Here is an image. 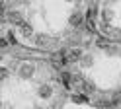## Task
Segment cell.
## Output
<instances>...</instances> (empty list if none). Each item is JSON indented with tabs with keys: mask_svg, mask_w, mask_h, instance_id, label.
I'll return each instance as SVG.
<instances>
[{
	"mask_svg": "<svg viewBox=\"0 0 121 109\" xmlns=\"http://www.w3.org/2000/svg\"><path fill=\"white\" fill-rule=\"evenodd\" d=\"M66 62H69V59H66L65 51H60V53H53V54H51V64L55 66L57 70L65 68V66H66Z\"/></svg>",
	"mask_w": 121,
	"mask_h": 109,
	"instance_id": "obj_1",
	"label": "cell"
},
{
	"mask_svg": "<svg viewBox=\"0 0 121 109\" xmlns=\"http://www.w3.org/2000/svg\"><path fill=\"white\" fill-rule=\"evenodd\" d=\"M65 54H66V59H69V62H78L84 57V51H82V47H70V49L65 51Z\"/></svg>",
	"mask_w": 121,
	"mask_h": 109,
	"instance_id": "obj_2",
	"label": "cell"
},
{
	"mask_svg": "<svg viewBox=\"0 0 121 109\" xmlns=\"http://www.w3.org/2000/svg\"><path fill=\"white\" fill-rule=\"evenodd\" d=\"M33 72H35V66L31 64V62H22L20 68H18L20 78H31V76H33Z\"/></svg>",
	"mask_w": 121,
	"mask_h": 109,
	"instance_id": "obj_3",
	"label": "cell"
},
{
	"mask_svg": "<svg viewBox=\"0 0 121 109\" xmlns=\"http://www.w3.org/2000/svg\"><path fill=\"white\" fill-rule=\"evenodd\" d=\"M37 96H39L41 99H51V97H53V86L41 84L39 88H37Z\"/></svg>",
	"mask_w": 121,
	"mask_h": 109,
	"instance_id": "obj_4",
	"label": "cell"
},
{
	"mask_svg": "<svg viewBox=\"0 0 121 109\" xmlns=\"http://www.w3.org/2000/svg\"><path fill=\"white\" fill-rule=\"evenodd\" d=\"M49 35L47 33H37V35H33V43H35V47H39V49H45V47H49Z\"/></svg>",
	"mask_w": 121,
	"mask_h": 109,
	"instance_id": "obj_5",
	"label": "cell"
},
{
	"mask_svg": "<svg viewBox=\"0 0 121 109\" xmlns=\"http://www.w3.org/2000/svg\"><path fill=\"white\" fill-rule=\"evenodd\" d=\"M6 18H8L10 23H16V25H20V23L24 21V14H22V10H10L8 14H6Z\"/></svg>",
	"mask_w": 121,
	"mask_h": 109,
	"instance_id": "obj_6",
	"label": "cell"
},
{
	"mask_svg": "<svg viewBox=\"0 0 121 109\" xmlns=\"http://www.w3.org/2000/svg\"><path fill=\"white\" fill-rule=\"evenodd\" d=\"M82 21H84V16H82V12H72L70 18H69V23L70 27H80Z\"/></svg>",
	"mask_w": 121,
	"mask_h": 109,
	"instance_id": "obj_7",
	"label": "cell"
},
{
	"mask_svg": "<svg viewBox=\"0 0 121 109\" xmlns=\"http://www.w3.org/2000/svg\"><path fill=\"white\" fill-rule=\"evenodd\" d=\"M100 18H102V21H105V23H111V20L115 18V12H113L111 8H104V10L100 12Z\"/></svg>",
	"mask_w": 121,
	"mask_h": 109,
	"instance_id": "obj_8",
	"label": "cell"
},
{
	"mask_svg": "<svg viewBox=\"0 0 121 109\" xmlns=\"http://www.w3.org/2000/svg\"><path fill=\"white\" fill-rule=\"evenodd\" d=\"M20 33H22V37H33V27L27 21H22L20 23Z\"/></svg>",
	"mask_w": 121,
	"mask_h": 109,
	"instance_id": "obj_9",
	"label": "cell"
},
{
	"mask_svg": "<svg viewBox=\"0 0 121 109\" xmlns=\"http://www.w3.org/2000/svg\"><path fill=\"white\" fill-rule=\"evenodd\" d=\"M60 80H63V84H65V88L69 90V88H70V84L74 82V76H72L70 72H63V74H60Z\"/></svg>",
	"mask_w": 121,
	"mask_h": 109,
	"instance_id": "obj_10",
	"label": "cell"
},
{
	"mask_svg": "<svg viewBox=\"0 0 121 109\" xmlns=\"http://www.w3.org/2000/svg\"><path fill=\"white\" fill-rule=\"evenodd\" d=\"M80 88H82V92H86V93H94V90H96V86L90 82V80H84L80 84Z\"/></svg>",
	"mask_w": 121,
	"mask_h": 109,
	"instance_id": "obj_11",
	"label": "cell"
},
{
	"mask_svg": "<svg viewBox=\"0 0 121 109\" xmlns=\"http://www.w3.org/2000/svg\"><path fill=\"white\" fill-rule=\"evenodd\" d=\"M72 101H76V103H86L88 96L86 93H76V96H72Z\"/></svg>",
	"mask_w": 121,
	"mask_h": 109,
	"instance_id": "obj_12",
	"label": "cell"
},
{
	"mask_svg": "<svg viewBox=\"0 0 121 109\" xmlns=\"http://www.w3.org/2000/svg\"><path fill=\"white\" fill-rule=\"evenodd\" d=\"M96 47H100V49H109V43L105 41L104 37H98L96 39Z\"/></svg>",
	"mask_w": 121,
	"mask_h": 109,
	"instance_id": "obj_13",
	"label": "cell"
},
{
	"mask_svg": "<svg viewBox=\"0 0 121 109\" xmlns=\"http://www.w3.org/2000/svg\"><path fill=\"white\" fill-rule=\"evenodd\" d=\"M98 107H115V103H113V99L109 101V99H100V101H98V103H96Z\"/></svg>",
	"mask_w": 121,
	"mask_h": 109,
	"instance_id": "obj_14",
	"label": "cell"
},
{
	"mask_svg": "<svg viewBox=\"0 0 121 109\" xmlns=\"http://www.w3.org/2000/svg\"><path fill=\"white\" fill-rule=\"evenodd\" d=\"M111 99H113V103H115V107H117V105L121 103V90L113 92V97H111Z\"/></svg>",
	"mask_w": 121,
	"mask_h": 109,
	"instance_id": "obj_15",
	"label": "cell"
},
{
	"mask_svg": "<svg viewBox=\"0 0 121 109\" xmlns=\"http://www.w3.org/2000/svg\"><path fill=\"white\" fill-rule=\"evenodd\" d=\"M6 78H8V70H6V68L2 66V68H0V80H2V82H4V80H6Z\"/></svg>",
	"mask_w": 121,
	"mask_h": 109,
	"instance_id": "obj_16",
	"label": "cell"
},
{
	"mask_svg": "<svg viewBox=\"0 0 121 109\" xmlns=\"http://www.w3.org/2000/svg\"><path fill=\"white\" fill-rule=\"evenodd\" d=\"M8 45H12V43H10L8 39H6V37L2 39V41H0V47H2V51H6V49H8Z\"/></svg>",
	"mask_w": 121,
	"mask_h": 109,
	"instance_id": "obj_17",
	"label": "cell"
},
{
	"mask_svg": "<svg viewBox=\"0 0 121 109\" xmlns=\"http://www.w3.org/2000/svg\"><path fill=\"white\" fill-rule=\"evenodd\" d=\"M6 37H8V41H10L12 45H16V43H18V39L14 37V33H12V31H8V35H6Z\"/></svg>",
	"mask_w": 121,
	"mask_h": 109,
	"instance_id": "obj_18",
	"label": "cell"
},
{
	"mask_svg": "<svg viewBox=\"0 0 121 109\" xmlns=\"http://www.w3.org/2000/svg\"><path fill=\"white\" fill-rule=\"evenodd\" d=\"M90 64H92V59H90V57L82 59V66H90Z\"/></svg>",
	"mask_w": 121,
	"mask_h": 109,
	"instance_id": "obj_19",
	"label": "cell"
},
{
	"mask_svg": "<svg viewBox=\"0 0 121 109\" xmlns=\"http://www.w3.org/2000/svg\"><path fill=\"white\" fill-rule=\"evenodd\" d=\"M111 2H117V0H111Z\"/></svg>",
	"mask_w": 121,
	"mask_h": 109,
	"instance_id": "obj_20",
	"label": "cell"
},
{
	"mask_svg": "<svg viewBox=\"0 0 121 109\" xmlns=\"http://www.w3.org/2000/svg\"><path fill=\"white\" fill-rule=\"evenodd\" d=\"M66 2H72V0H66Z\"/></svg>",
	"mask_w": 121,
	"mask_h": 109,
	"instance_id": "obj_21",
	"label": "cell"
}]
</instances>
